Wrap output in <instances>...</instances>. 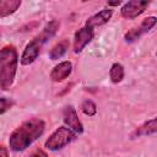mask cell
<instances>
[{"instance_id": "6da1fadb", "label": "cell", "mask_w": 157, "mask_h": 157, "mask_svg": "<svg viewBox=\"0 0 157 157\" xmlns=\"http://www.w3.org/2000/svg\"><path fill=\"white\" fill-rule=\"evenodd\" d=\"M45 130L44 120L39 118H32L18 125L9 137V146L12 151L20 152L29 147L36 140H38Z\"/></svg>"}, {"instance_id": "7a4b0ae2", "label": "cell", "mask_w": 157, "mask_h": 157, "mask_svg": "<svg viewBox=\"0 0 157 157\" xmlns=\"http://www.w3.org/2000/svg\"><path fill=\"white\" fill-rule=\"evenodd\" d=\"M60 27V22L56 21V20H53L50 22H48L44 28L42 29V32L36 36L23 49L22 52V55L20 58V63L22 65H31L32 63H34L40 53V49L50 39L55 36V33L58 32Z\"/></svg>"}, {"instance_id": "277c9868", "label": "cell", "mask_w": 157, "mask_h": 157, "mask_svg": "<svg viewBox=\"0 0 157 157\" xmlns=\"http://www.w3.org/2000/svg\"><path fill=\"white\" fill-rule=\"evenodd\" d=\"M75 137H76V134L72 130H70L66 126H59L45 140L44 147L49 151H59L64 148L66 145H69L71 141H74Z\"/></svg>"}, {"instance_id": "e0dca14e", "label": "cell", "mask_w": 157, "mask_h": 157, "mask_svg": "<svg viewBox=\"0 0 157 157\" xmlns=\"http://www.w3.org/2000/svg\"><path fill=\"white\" fill-rule=\"evenodd\" d=\"M28 157H48V155L43 151V150H36V151H33Z\"/></svg>"}, {"instance_id": "3957f363", "label": "cell", "mask_w": 157, "mask_h": 157, "mask_svg": "<svg viewBox=\"0 0 157 157\" xmlns=\"http://www.w3.org/2000/svg\"><path fill=\"white\" fill-rule=\"evenodd\" d=\"M18 65L17 50L13 45H5L0 50V88L7 91L15 81Z\"/></svg>"}, {"instance_id": "7c38bea8", "label": "cell", "mask_w": 157, "mask_h": 157, "mask_svg": "<svg viewBox=\"0 0 157 157\" xmlns=\"http://www.w3.org/2000/svg\"><path fill=\"white\" fill-rule=\"evenodd\" d=\"M21 0H1L0 1V17L4 18L15 13L21 6Z\"/></svg>"}, {"instance_id": "5bb4252c", "label": "cell", "mask_w": 157, "mask_h": 157, "mask_svg": "<svg viewBox=\"0 0 157 157\" xmlns=\"http://www.w3.org/2000/svg\"><path fill=\"white\" fill-rule=\"evenodd\" d=\"M125 76V71H124V66L119 63H114L110 69H109V78L113 83H119L123 81Z\"/></svg>"}, {"instance_id": "8fae6325", "label": "cell", "mask_w": 157, "mask_h": 157, "mask_svg": "<svg viewBox=\"0 0 157 157\" xmlns=\"http://www.w3.org/2000/svg\"><path fill=\"white\" fill-rule=\"evenodd\" d=\"M157 134V117L152 118L147 121H145L142 125H140L132 134L131 137L136 139V137H141V136H148V135H153Z\"/></svg>"}, {"instance_id": "9c48e42d", "label": "cell", "mask_w": 157, "mask_h": 157, "mask_svg": "<svg viewBox=\"0 0 157 157\" xmlns=\"http://www.w3.org/2000/svg\"><path fill=\"white\" fill-rule=\"evenodd\" d=\"M72 72V64L70 61H61L55 65L50 71V80L53 82H61Z\"/></svg>"}, {"instance_id": "8992f818", "label": "cell", "mask_w": 157, "mask_h": 157, "mask_svg": "<svg viewBox=\"0 0 157 157\" xmlns=\"http://www.w3.org/2000/svg\"><path fill=\"white\" fill-rule=\"evenodd\" d=\"M156 23H157V17H155V16H148V17L144 18L139 27L131 28L129 32L125 33V36H124L125 42L132 43V42L137 40L142 34L150 32V31L156 26Z\"/></svg>"}, {"instance_id": "52a82bcc", "label": "cell", "mask_w": 157, "mask_h": 157, "mask_svg": "<svg viewBox=\"0 0 157 157\" xmlns=\"http://www.w3.org/2000/svg\"><path fill=\"white\" fill-rule=\"evenodd\" d=\"M94 31L88 27H82L78 31L75 32L74 34V40H72V50L75 54H78L83 50V48L93 39Z\"/></svg>"}, {"instance_id": "ba28073f", "label": "cell", "mask_w": 157, "mask_h": 157, "mask_svg": "<svg viewBox=\"0 0 157 157\" xmlns=\"http://www.w3.org/2000/svg\"><path fill=\"white\" fill-rule=\"evenodd\" d=\"M63 120H64L66 128L72 130L76 135L83 132V125H82L81 120L78 119L77 113H76V110H75V108L72 105H66L64 108V110H63Z\"/></svg>"}, {"instance_id": "4fadbf2b", "label": "cell", "mask_w": 157, "mask_h": 157, "mask_svg": "<svg viewBox=\"0 0 157 157\" xmlns=\"http://www.w3.org/2000/svg\"><path fill=\"white\" fill-rule=\"evenodd\" d=\"M67 49H69V40H67V39H63V40H60L59 43H56V44L50 49V52H49V58H50L52 60H58V59L63 58V56L66 54Z\"/></svg>"}, {"instance_id": "30bf717a", "label": "cell", "mask_w": 157, "mask_h": 157, "mask_svg": "<svg viewBox=\"0 0 157 157\" xmlns=\"http://www.w3.org/2000/svg\"><path fill=\"white\" fill-rule=\"evenodd\" d=\"M112 15H113V10L112 9H103V10H101L99 12H97V13H94L93 16H91L87 21H86V23H85V26L86 27H88V28H96V27H99V26H103V25H105L110 18H112Z\"/></svg>"}, {"instance_id": "2e32d148", "label": "cell", "mask_w": 157, "mask_h": 157, "mask_svg": "<svg viewBox=\"0 0 157 157\" xmlns=\"http://www.w3.org/2000/svg\"><path fill=\"white\" fill-rule=\"evenodd\" d=\"M13 105V101L6 97H1L0 98V114H5L11 107Z\"/></svg>"}, {"instance_id": "ac0fdd59", "label": "cell", "mask_w": 157, "mask_h": 157, "mask_svg": "<svg viewBox=\"0 0 157 157\" xmlns=\"http://www.w3.org/2000/svg\"><path fill=\"white\" fill-rule=\"evenodd\" d=\"M0 157H9V152H7V148L5 146L0 147Z\"/></svg>"}, {"instance_id": "5b68a950", "label": "cell", "mask_w": 157, "mask_h": 157, "mask_svg": "<svg viewBox=\"0 0 157 157\" xmlns=\"http://www.w3.org/2000/svg\"><path fill=\"white\" fill-rule=\"evenodd\" d=\"M148 5L150 1L146 0H130L121 6L120 15L126 20H134L141 13H144L145 10L148 7Z\"/></svg>"}, {"instance_id": "d6986e66", "label": "cell", "mask_w": 157, "mask_h": 157, "mask_svg": "<svg viewBox=\"0 0 157 157\" xmlns=\"http://www.w3.org/2000/svg\"><path fill=\"white\" fill-rule=\"evenodd\" d=\"M120 4H121V1H119V0L118 1H113V2L112 1H108V6H119Z\"/></svg>"}, {"instance_id": "9a60e30c", "label": "cell", "mask_w": 157, "mask_h": 157, "mask_svg": "<svg viewBox=\"0 0 157 157\" xmlns=\"http://www.w3.org/2000/svg\"><path fill=\"white\" fill-rule=\"evenodd\" d=\"M81 110L85 115H88V117H93L96 115L97 113V105L91 99H85L82 103H81Z\"/></svg>"}]
</instances>
